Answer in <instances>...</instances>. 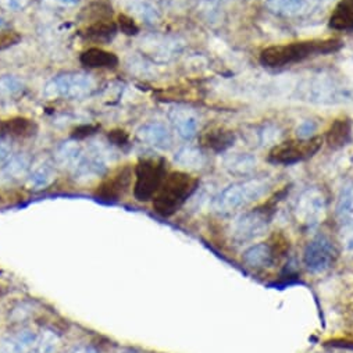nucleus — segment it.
Wrapping results in <instances>:
<instances>
[{"instance_id":"nucleus-1","label":"nucleus","mask_w":353,"mask_h":353,"mask_svg":"<svg viewBox=\"0 0 353 353\" xmlns=\"http://www.w3.org/2000/svg\"><path fill=\"white\" fill-rule=\"evenodd\" d=\"M342 47V42L337 38L328 39H308L289 42L282 45L269 46L262 50L259 60L264 67L269 69H282L297 63L305 62L306 58L335 53Z\"/></svg>"},{"instance_id":"nucleus-2","label":"nucleus","mask_w":353,"mask_h":353,"mask_svg":"<svg viewBox=\"0 0 353 353\" xmlns=\"http://www.w3.org/2000/svg\"><path fill=\"white\" fill-rule=\"evenodd\" d=\"M198 180L184 171H174L166 175L153 198V207L161 216H171L196 192Z\"/></svg>"},{"instance_id":"nucleus-3","label":"nucleus","mask_w":353,"mask_h":353,"mask_svg":"<svg viewBox=\"0 0 353 353\" xmlns=\"http://www.w3.org/2000/svg\"><path fill=\"white\" fill-rule=\"evenodd\" d=\"M271 188L266 179H249L235 183L223 190L213 201V209L221 214H229L262 199Z\"/></svg>"},{"instance_id":"nucleus-4","label":"nucleus","mask_w":353,"mask_h":353,"mask_svg":"<svg viewBox=\"0 0 353 353\" xmlns=\"http://www.w3.org/2000/svg\"><path fill=\"white\" fill-rule=\"evenodd\" d=\"M321 137L312 138H297L289 139L280 144H275L267 156V160L273 164L292 166L301 161H305L313 157L323 146Z\"/></svg>"},{"instance_id":"nucleus-5","label":"nucleus","mask_w":353,"mask_h":353,"mask_svg":"<svg viewBox=\"0 0 353 353\" xmlns=\"http://www.w3.org/2000/svg\"><path fill=\"white\" fill-rule=\"evenodd\" d=\"M96 88L95 80L82 73H69L50 80L43 88V96L54 99H84Z\"/></svg>"},{"instance_id":"nucleus-6","label":"nucleus","mask_w":353,"mask_h":353,"mask_svg":"<svg viewBox=\"0 0 353 353\" xmlns=\"http://www.w3.org/2000/svg\"><path fill=\"white\" fill-rule=\"evenodd\" d=\"M166 179V161L160 157L141 160L135 168V198L141 202L153 199Z\"/></svg>"},{"instance_id":"nucleus-7","label":"nucleus","mask_w":353,"mask_h":353,"mask_svg":"<svg viewBox=\"0 0 353 353\" xmlns=\"http://www.w3.org/2000/svg\"><path fill=\"white\" fill-rule=\"evenodd\" d=\"M327 199L319 188H308L304 191L293 206V216L297 223L305 229L316 228L326 217Z\"/></svg>"},{"instance_id":"nucleus-8","label":"nucleus","mask_w":353,"mask_h":353,"mask_svg":"<svg viewBox=\"0 0 353 353\" xmlns=\"http://www.w3.org/2000/svg\"><path fill=\"white\" fill-rule=\"evenodd\" d=\"M269 223V214L259 209L242 213L231 225V238L240 245L253 244L266 234Z\"/></svg>"},{"instance_id":"nucleus-9","label":"nucleus","mask_w":353,"mask_h":353,"mask_svg":"<svg viewBox=\"0 0 353 353\" xmlns=\"http://www.w3.org/2000/svg\"><path fill=\"white\" fill-rule=\"evenodd\" d=\"M335 260V249L331 241L319 235L313 238L304 251V264L313 274H321L331 269Z\"/></svg>"},{"instance_id":"nucleus-10","label":"nucleus","mask_w":353,"mask_h":353,"mask_svg":"<svg viewBox=\"0 0 353 353\" xmlns=\"http://www.w3.org/2000/svg\"><path fill=\"white\" fill-rule=\"evenodd\" d=\"M168 119L175 133L184 141H191L199 131V115L185 106H175L168 111Z\"/></svg>"},{"instance_id":"nucleus-11","label":"nucleus","mask_w":353,"mask_h":353,"mask_svg":"<svg viewBox=\"0 0 353 353\" xmlns=\"http://www.w3.org/2000/svg\"><path fill=\"white\" fill-rule=\"evenodd\" d=\"M31 168V157L27 153H13L0 164V184L13 185L24 179L27 180Z\"/></svg>"},{"instance_id":"nucleus-12","label":"nucleus","mask_w":353,"mask_h":353,"mask_svg":"<svg viewBox=\"0 0 353 353\" xmlns=\"http://www.w3.org/2000/svg\"><path fill=\"white\" fill-rule=\"evenodd\" d=\"M137 137L141 142L157 149H167L171 145L170 130L163 123L157 122L141 126L137 131Z\"/></svg>"},{"instance_id":"nucleus-13","label":"nucleus","mask_w":353,"mask_h":353,"mask_svg":"<svg viewBox=\"0 0 353 353\" xmlns=\"http://www.w3.org/2000/svg\"><path fill=\"white\" fill-rule=\"evenodd\" d=\"M142 49L145 53L153 56L156 60H167L174 53L180 52L181 45L170 38L149 36L142 39Z\"/></svg>"},{"instance_id":"nucleus-14","label":"nucleus","mask_w":353,"mask_h":353,"mask_svg":"<svg viewBox=\"0 0 353 353\" xmlns=\"http://www.w3.org/2000/svg\"><path fill=\"white\" fill-rule=\"evenodd\" d=\"M131 176L133 172L128 167L119 171L100 187L98 194L106 199H115L123 196L131 185Z\"/></svg>"},{"instance_id":"nucleus-15","label":"nucleus","mask_w":353,"mask_h":353,"mask_svg":"<svg viewBox=\"0 0 353 353\" xmlns=\"http://www.w3.org/2000/svg\"><path fill=\"white\" fill-rule=\"evenodd\" d=\"M235 139H237V137H235L234 131L227 130L224 127L210 128L207 133L202 135V144L207 149L217 153L228 150L234 145Z\"/></svg>"},{"instance_id":"nucleus-16","label":"nucleus","mask_w":353,"mask_h":353,"mask_svg":"<svg viewBox=\"0 0 353 353\" xmlns=\"http://www.w3.org/2000/svg\"><path fill=\"white\" fill-rule=\"evenodd\" d=\"M242 260L252 269H264L273 264L274 252L266 242L253 244L244 252Z\"/></svg>"},{"instance_id":"nucleus-17","label":"nucleus","mask_w":353,"mask_h":353,"mask_svg":"<svg viewBox=\"0 0 353 353\" xmlns=\"http://www.w3.org/2000/svg\"><path fill=\"white\" fill-rule=\"evenodd\" d=\"M328 24L335 31H353V0H339L330 16Z\"/></svg>"},{"instance_id":"nucleus-18","label":"nucleus","mask_w":353,"mask_h":353,"mask_svg":"<svg viewBox=\"0 0 353 353\" xmlns=\"http://www.w3.org/2000/svg\"><path fill=\"white\" fill-rule=\"evenodd\" d=\"M117 34V25L110 19L98 20L89 23L88 27L82 31V36L85 39L93 41L96 43H109Z\"/></svg>"},{"instance_id":"nucleus-19","label":"nucleus","mask_w":353,"mask_h":353,"mask_svg":"<svg viewBox=\"0 0 353 353\" xmlns=\"http://www.w3.org/2000/svg\"><path fill=\"white\" fill-rule=\"evenodd\" d=\"M81 63L91 69H113L119 65V58L111 52L91 47L81 54Z\"/></svg>"},{"instance_id":"nucleus-20","label":"nucleus","mask_w":353,"mask_h":353,"mask_svg":"<svg viewBox=\"0 0 353 353\" xmlns=\"http://www.w3.org/2000/svg\"><path fill=\"white\" fill-rule=\"evenodd\" d=\"M56 180V170L50 163H41L31 168L27 176V187L34 191H41L53 184Z\"/></svg>"},{"instance_id":"nucleus-21","label":"nucleus","mask_w":353,"mask_h":353,"mask_svg":"<svg viewBox=\"0 0 353 353\" xmlns=\"http://www.w3.org/2000/svg\"><path fill=\"white\" fill-rule=\"evenodd\" d=\"M84 152L85 149L77 141H67L57 148L54 157L58 166L73 171L82 159Z\"/></svg>"},{"instance_id":"nucleus-22","label":"nucleus","mask_w":353,"mask_h":353,"mask_svg":"<svg viewBox=\"0 0 353 353\" xmlns=\"http://www.w3.org/2000/svg\"><path fill=\"white\" fill-rule=\"evenodd\" d=\"M317 0H267V8L280 16H298L315 6Z\"/></svg>"},{"instance_id":"nucleus-23","label":"nucleus","mask_w":353,"mask_h":353,"mask_svg":"<svg viewBox=\"0 0 353 353\" xmlns=\"http://www.w3.org/2000/svg\"><path fill=\"white\" fill-rule=\"evenodd\" d=\"M352 122L348 117L337 119L327 131V144L335 149L348 145L352 139Z\"/></svg>"},{"instance_id":"nucleus-24","label":"nucleus","mask_w":353,"mask_h":353,"mask_svg":"<svg viewBox=\"0 0 353 353\" xmlns=\"http://www.w3.org/2000/svg\"><path fill=\"white\" fill-rule=\"evenodd\" d=\"M174 161L185 170L196 171L202 170L206 166V156L199 148L184 146L175 153Z\"/></svg>"},{"instance_id":"nucleus-25","label":"nucleus","mask_w":353,"mask_h":353,"mask_svg":"<svg viewBox=\"0 0 353 353\" xmlns=\"http://www.w3.org/2000/svg\"><path fill=\"white\" fill-rule=\"evenodd\" d=\"M3 134L8 137H17V138H28L36 133V126L32 120L24 119V117H16V119L6 120L0 124Z\"/></svg>"},{"instance_id":"nucleus-26","label":"nucleus","mask_w":353,"mask_h":353,"mask_svg":"<svg viewBox=\"0 0 353 353\" xmlns=\"http://www.w3.org/2000/svg\"><path fill=\"white\" fill-rule=\"evenodd\" d=\"M337 214L342 224H353V183L342 188L337 202Z\"/></svg>"},{"instance_id":"nucleus-27","label":"nucleus","mask_w":353,"mask_h":353,"mask_svg":"<svg viewBox=\"0 0 353 353\" xmlns=\"http://www.w3.org/2000/svg\"><path fill=\"white\" fill-rule=\"evenodd\" d=\"M225 167L231 174L248 175L256 167V159L248 153H237L227 159Z\"/></svg>"},{"instance_id":"nucleus-28","label":"nucleus","mask_w":353,"mask_h":353,"mask_svg":"<svg viewBox=\"0 0 353 353\" xmlns=\"http://www.w3.org/2000/svg\"><path fill=\"white\" fill-rule=\"evenodd\" d=\"M128 9L134 16L146 23H155L159 19L157 9L146 0H133L128 5Z\"/></svg>"},{"instance_id":"nucleus-29","label":"nucleus","mask_w":353,"mask_h":353,"mask_svg":"<svg viewBox=\"0 0 353 353\" xmlns=\"http://www.w3.org/2000/svg\"><path fill=\"white\" fill-rule=\"evenodd\" d=\"M12 339L19 353H35L36 341H38V334L35 331L30 328L21 330Z\"/></svg>"},{"instance_id":"nucleus-30","label":"nucleus","mask_w":353,"mask_h":353,"mask_svg":"<svg viewBox=\"0 0 353 353\" xmlns=\"http://www.w3.org/2000/svg\"><path fill=\"white\" fill-rule=\"evenodd\" d=\"M60 346V338L52 330H42L38 334L35 353H54Z\"/></svg>"},{"instance_id":"nucleus-31","label":"nucleus","mask_w":353,"mask_h":353,"mask_svg":"<svg viewBox=\"0 0 353 353\" xmlns=\"http://www.w3.org/2000/svg\"><path fill=\"white\" fill-rule=\"evenodd\" d=\"M24 89V84L20 78L14 76H3L0 77V95L2 96H17Z\"/></svg>"},{"instance_id":"nucleus-32","label":"nucleus","mask_w":353,"mask_h":353,"mask_svg":"<svg viewBox=\"0 0 353 353\" xmlns=\"http://www.w3.org/2000/svg\"><path fill=\"white\" fill-rule=\"evenodd\" d=\"M339 241L343 252L353 255V224H342L339 231Z\"/></svg>"},{"instance_id":"nucleus-33","label":"nucleus","mask_w":353,"mask_h":353,"mask_svg":"<svg viewBox=\"0 0 353 353\" xmlns=\"http://www.w3.org/2000/svg\"><path fill=\"white\" fill-rule=\"evenodd\" d=\"M21 41V35L14 30H0V50H6Z\"/></svg>"},{"instance_id":"nucleus-34","label":"nucleus","mask_w":353,"mask_h":353,"mask_svg":"<svg viewBox=\"0 0 353 353\" xmlns=\"http://www.w3.org/2000/svg\"><path fill=\"white\" fill-rule=\"evenodd\" d=\"M119 25L123 34L126 35H137L139 28L137 25V23L127 14H120L119 16Z\"/></svg>"},{"instance_id":"nucleus-35","label":"nucleus","mask_w":353,"mask_h":353,"mask_svg":"<svg viewBox=\"0 0 353 353\" xmlns=\"http://www.w3.org/2000/svg\"><path fill=\"white\" fill-rule=\"evenodd\" d=\"M31 0H0V8L9 12H21L24 10Z\"/></svg>"},{"instance_id":"nucleus-36","label":"nucleus","mask_w":353,"mask_h":353,"mask_svg":"<svg viewBox=\"0 0 353 353\" xmlns=\"http://www.w3.org/2000/svg\"><path fill=\"white\" fill-rule=\"evenodd\" d=\"M13 155V145L6 138L0 135V164L5 163Z\"/></svg>"},{"instance_id":"nucleus-37","label":"nucleus","mask_w":353,"mask_h":353,"mask_svg":"<svg viewBox=\"0 0 353 353\" xmlns=\"http://www.w3.org/2000/svg\"><path fill=\"white\" fill-rule=\"evenodd\" d=\"M316 130V127L313 126V123L306 122L304 123L301 127H298V135L299 138H312V133Z\"/></svg>"},{"instance_id":"nucleus-38","label":"nucleus","mask_w":353,"mask_h":353,"mask_svg":"<svg viewBox=\"0 0 353 353\" xmlns=\"http://www.w3.org/2000/svg\"><path fill=\"white\" fill-rule=\"evenodd\" d=\"M0 353H19L12 338L2 341V343H0Z\"/></svg>"},{"instance_id":"nucleus-39","label":"nucleus","mask_w":353,"mask_h":353,"mask_svg":"<svg viewBox=\"0 0 353 353\" xmlns=\"http://www.w3.org/2000/svg\"><path fill=\"white\" fill-rule=\"evenodd\" d=\"M49 2H52L53 5H57V6H62V8H71L78 3V0H49Z\"/></svg>"},{"instance_id":"nucleus-40","label":"nucleus","mask_w":353,"mask_h":353,"mask_svg":"<svg viewBox=\"0 0 353 353\" xmlns=\"http://www.w3.org/2000/svg\"><path fill=\"white\" fill-rule=\"evenodd\" d=\"M69 353H98V352H96V349H93L92 346H85V345H82V346H77V348L71 349Z\"/></svg>"},{"instance_id":"nucleus-41","label":"nucleus","mask_w":353,"mask_h":353,"mask_svg":"<svg viewBox=\"0 0 353 353\" xmlns=\"http://www.w3.org/2000/svg\"><path fill=\"white\" fill-rule=\"evenodd\" d=\"M6 28V21L0 17V30H5Z\"/></svg>"},{"instance_id":"nucleus-42","label":"nucleus","mask_w":353,"mask_h":353,"mask_svg":"<svg viewBox=\"0 0 353 353\" xmlns=\"http://www.w3.org/2000/svg\"><path fill=\"white\" fill-rule=\"evenodd\" d=\"M124 353H133V352H124Z\"/></svg>"}]
</instances>
